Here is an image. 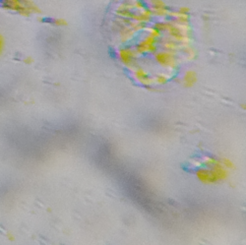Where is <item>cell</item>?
<instances>
[{"mask_svg":"<svg viewBox=\"0 0 246 245\" xmlns=\"http://www.w3.org/2000/svg\"><path fill=\"white\" fill-rule=\"evenodd\" d=\"M156 81H157L159 84L164 85V84H166V82H168V77L164 76V75H159V76L156 78Z\"/></svg>","mask_w":246,"mask_h":245,"instance_id":"obj_5","label":"cell"},{"mask_svg":"<svg viewBox=\"0 0 246 245\" xmlns=\"http://www.w3.org/2000/svg\"><path fill=\"white\" fill-rule=\"evenodd\" d=\"M135 77H136L142 84H144V85H151V84L154 82V80H152V79L148 76V74H147V72L145 70L141 69V68H138V69L135 71Z\"/></svg>","mask_w":246,"mask_h":245,"instance_id":"obj_4","label":"cell"},{"mask_svg":"<svg viewBox=\"0 0 246 245\" xmlns=\"http://www.w3.org/2000/svg\"><path fill=\"white\" fill-rule=\"evenodd\" d=\"M151 36H153L154 38H157V37H160L161 36V32H160L159 30H157V29H153L152 31H151Z\"/></svg>","mask_w":246,"mask_h":245,"instance_id":"obj_7","label":"cell"},{"mask_svg":"<svg viewBox=\"0 0 246 245\" xmlns=\"http://www.w3.org/2000/svg\"><path fill=\"white\" fill-rule=\"evenodd\" d=\"M197 82V74L194 71H187L183 78V85L187 88H191Z\"/></svg>","mask_w":246,"mask_h":245,"instance_id":"obj_3","label":"cell"},{"mask_svg":"<svg viewBox=\"0 0 246 245\" xmlns=\"http://www.w3.org/2000/svg\"><path fill=\"white\" fill-rule=\"evenodd\" d=\"M188 12H189V8H187V7H182V8L179 10L180 14H187Z\"/></svg>","mask_w":246,"mask_h":245,"instance_id":"obj_8","label":"cell"},{"mask_svg":"<svg viewBox=\"0 0 246 245\" xmlns=\"http://www.w3.org/2000/svg\"><path fill=\"white\" fill-rule=\"evenodd\" d=\"M164 47H166V49H169V50H174L177 47V45L174 42H168L164 44Z\"/></svg>","mask_w":246,"mask_h":245,"instance_id":"obj_6","label":"cell"},{"mask_svg":"<svg viewBox=\"0 0 246 245\" xmlns=\"http://www.w3.org/2000/svg\"><path fill=\"white\" fill-rule=\"evenodd\" d=\"M119 56L120 59L125 65H131L133 63V60L135 58V53L128 49H122L119 51Z\"/></svg>","mask_w":246,"mask_h":245,"instance_id":"obj_2","label":"cell"},{"mask_svg":"<svg viewBox=\"0 0 246 245\" xmlns=\"http://www.w3.org/2000/svg\"><path fill=\"white\" fill-rule=\"evenodd\" d=\"M156 59L161 65L168 67H174L176 65L174 55L170 52H159L156 55Z\"/></svg>","mask_w":246,"mask_h":245,"instance_id":"obj_1","label":"cell"}]
</instances>
